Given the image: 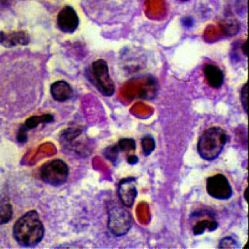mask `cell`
Returning <instances> with one entry per match:
<instances>
[{
	"label": "cell",
	"instance_id": "1",
	"mask_svg": "<svg viewBox=\"0 0 249 249\" xmlns=\"http://www.w3.org/2000/svg\"><path fill=\"white\" fill-rule=\"evenodd\" d=\"M45 233L43 224L36 211H31L21 216L13 228L16 241L25 247H31L42 241Z\"/></svg>",
	"mask_w": 249,
	"mask_h": 249
},
{
	"label": "cell",
	"instance_id": "2",
	"mask_svg": "<svg viewBox=\"0 0 249 249\" xmlns=\"http://www.w3.org/2000/svg\"><path fill=\"white\" fill-rule=\"evenodd\" d=\"M228 140L227 133L220 127L208 128L198 140V154L205 160H214L221 154Z\"/></svg>",
	"mask_w": 249,
	"mask_h": 249
},
{
	"label": "cell",
	"instance_id": "3",
	"mask_svg": "<svg viewBox=\"0 0 249 249\" xmlns=\"http://www.w3.org/2000/svg\"><path fill=\"white\" fill-rule=\"evenodd\" d=\"M97 18L103 22H120L129 17L136 9V0H95Z\"/></svg>",
	"mask_w": 249,
	"mask_h": 249
},
{
	"label": "cell",
	"instance_id": "4",
	"mask_svg": "<svg viewBox=\"0 0 249 249\" xmlns=\"http://www.w3.org/2000/svg\"><path fill=\"white\" fill-rule=\"evenodd\" d=\"M107 227L116 237H123L132 226V216L124 205L117 201H110L107 204Z\"/></svg>",
	"mask_w": 249,
	"mask_h": 249
},
{
	"label": "cell",
	"instance_id": "5",
	"mask_svg": "<svg viewBox=\"0 0 249 249\" xmlns=\"http://www.w3.org/2000/svg\"><path fill=\"white\" fill-rule=\"evenodd\" d=\"M87 77L103 95L111 97L114 94L115 86L109 74L107 62L104 59H97L90 65L87 71Z\"/></svg>",
	"mask_w": 249,
	"mask_h": 249
},
{
	"label": "cell",
	"instance_id": "6",
	"mask_svg": "<svg viewBox=\"0 0 249 249\" xmlns=\"http://www.w3.org/2000/svg\"><path fill=\"white\" fill-rule=\"evenodd\" d=\"M69 175V167L62 160H52L40 168L41 179L53 186L63 185L67 181Z\"/></svg>",
	"mask_w": 249,
	"mask_h": 249
},
{
	"label": "cell",
	"instance_id": "7",
	"mask_svg": "<svg viewBox=\"0 0 249 249\" xmlns=\"http://www.w3.org/2000/svg\"><path fill=\"white\" fill-rule=\"evenodd\" d=\"M206 190L212 197L222 200L230 199L233 194L229 179L226 176L220 174L210 177L207 179Z\"/></svg>",
	"mask_w": 249,
	"mask_h": 249
},
{
	"label": "cell",
	"instance_id": "8",
	"mask_svg": "<svg viewBox=\"0 0 249 249\" xmlns=\"http://www.w3.org/2000/svg\"><path fill=\"white\" fill-rule=\"evenodd\" d=\"M118 195L122 204L131 208L137 196V179L127 178L121 179L118 186Z\"/></svg>",
	"mask_w": 249,
	"mask_h": 249
},
{
	"label": "cell",
	"instance_id": "9",
	"mask_svg": "<svg viewBox=\"0 0 249 249\" xmlns=\"http://www.w3.org/2000/svg\"><path fill=\"white\" fill-rule=\"evenodd\" d=\"M79 22L80 20L77 14L71 7H65L58 14V26L65 33L71 34L74 32L78 28Z\"/></svg>",
	"mask_w": 249,
	"mask_h": 249
},
{
	"label": "cell",
	"instance_id": "10",
	"mask_svg": "<svg viewBox=\"0 0 249 249\" xmlns=\"http://www.w3.org/2000/svg\"><path fill=\"white\" fill-rule=\"evenodd\" d=\"M30 37L25 31H14L11 33H0V44L6 47L18 46V45H26L29 43Z\"/></svg>",
	"mask_w": 249,
	"mask_h": 249
},
{
	"label": "cell",
	"instance_id": "11",
	"mask_svg": "<svg viewBox=\"0 0 249 249\" xmlns=\"http://www.w3.org/2000/svg\"><path fill=\"white\" fill-rule=\"evenodd\" d=\"M203 71L211 87L219 89L223 86L224 83V74L221 69H219L217 66L212 64L206 65Z\"/></svg>",
	"mask_w": 249,
	"mask_h": 249
},
{
	"label": "cell",
	"instance_id": "12",
	"mask_svg": "<svg viewBox=\"0 0 249 249\" xmlns=\"http://www.w3.org/2000/svg\"><path fill=\"white\" fill-rule=\"evenodd\" d=\"M51 93L56 101L65 102L71 97L72 89L66 82H55L51 86Z\"/></svg>",
	"mask_w": 249,
	"mask_h": 249
},
{
	"label": "cell",
	"instance_id": "13",
	"mask_svg": "<svg viewBox=\"0 0 249 249\" xmlns=\"http://www.w3.org/2000/svg\"><path fill=\"white\" fill-rule=\"evenodd\" d=\"M218 227V223L214 220H203L197 222L193 226V233L195 235H201L204 233L206 229H209L210 231H213Z\"/></svg>",
	"mask_w": 249,
	"mask_h": 249
},
{
	"label": "cell",
	"instance_id": "14",
	"mask_svg": "<svg viewBox=\"0 0 249 249\" xmlns=\"http://www.w3.org/2000/svg\"><path fill=\"white\" fill-rule=\"evenodd\" d=\"M13 216V208L6 199H0V226L8 223Z\"/></svg>",
	"mask_w": 249,
	"mask_h": 249
},
{
	"label": "cell",
	"instance_id": "15",
	"mask_svg": "<svg viewBox=\"0 0 249 249\" xmlns=\"http://www.w3.org/2000/svg\"><path fill=\"white\" fill-rule=\"evenodd\" d=\"M53 120V116L50 114H45L42 116H35L30 117L25 122V125L28 129H33L38 126L40 123H50Z\"/></svg>",
	"mask_w": 249,
	"mask_h": 249
},
{
	"label": "cell",
	"instance_id": "16",
	"mask_svg": "<svg viewBox=\"0 0 249 249\" xmlns=\"http://www.w3.org/2000/svg\"><path fill=\"white\" fill-rule=\"evenodd\" d=\"M141 144H142V151L145 156L151 155V153L156 148L155 140L150 135L144 136L141 140Z\"/></svg>",
	"mask_w": 249,
	"mask_h": 249
},
{
	"label": "cell",
	"instance_id": "17",
	"mask_svg": "<svg viewBox=\"0 0 249 249\" xmlns=\"http://www.w3.org/2000/svg\"><path fill=\"white\" fill-rule=\"evenodd\" d=\"M120 151H133L136 149L135 140L131 138H123L117 144Z\"/></svg>",
	"mask_w": 249,
	"mask_h": 249
},
{
	"label": "cell",
	"instance_id": "18",
	"mask_svg": "<svg viewBox=\"0 0 249 249\" xmlns=\"http://www.w3.org/2000/svg\"><path fill=\"white\" fill-rule=\"evenodd\" d=\"M120 150L117 148V145H111V146L107 147L105 149L103 154H104L105 158L112 162L113 164L115 163L116 161L119 158V153Z\"/></svg>",
	"mask_w": 249,
	"mask_h": 249
},
{
	"label": "cell",
	"instance_id": "19",
	"mask_svg": "<svg viewBox=\"0 0 249 249\" xmlns=\"http://www.w3.org/2000/svg\"><path fill=\"white\" fill-rule=\"evenodd\" d=\"M239 247L240 246L237 240L230 236L222 239L218 246L219 249H238Z\"/></svg>",
	"mask_w": 249,
	"mask_h": 249
},
{
	"label": "cell",
	"instance_id": "20",
	"mask_svg": "<svg viewBox=\"0 0 249 249\" xmlns=\"http://www.w3.org/2000/svg\"><path fill=\"white\" fill-rule=\"evenodd\" d=\"M240 100H241L245 112L248 114L249 113V84L248 83H246L242 89Z\"/></svg>",
	"mask_w": 249,
	"mask_h": 249
},
{
	"label": "cell",
	"instance_id": "21",
	"mask_svg": "<svg viewBox=\"0 0 249 249\" xmlns=\"http://www.w3.org/2000/svg\"><path fill=\"white\" fill-rule=\"evenodd\" d=\"M28 128L25 126V125H22V126L20 127L19 131H18V134H17V139H18V142H25L28 140Z\"/></svg>",
	"mask_w": 249,
	"mask_h": 249
},
{
	"label": "cell",
	"instance_id": "22",
	"mask_svg": "<svg viewBox=\"0 0 249 249\" xmlns=\"http://www.w3.org/2000/svg\"><path fill=\"white\" fill-rule=\"evenodd\" d=\"M181 23L184 28H191L193 27L195 21H194L193 18H190V17H185L181 19Z\"/></svg>",
	"mask_w": 249,
	"mask_h": 249
},
{
	"label": "cell",
	"instance_id": "23",
	"mask_svg": "<svg viewBox=\"0 0 249 249\" xmlns=\"http://www.w3.org/2000/svg\"><path fill=\"white\" fill-rule=\"evenodd\" d=\"M139 159L136 155H131L127 158V162L130 165H134L138 162Z\"/></svg>",
	"mask_w": 249,
	"mask_h": 249
},
{
	"label": "cell",
	"instance_id": "24",
	"mask_svg": "<svg viewBox=\"0 0 249 249\" xmlns=\"http://www.w3.org/2000/svg\"><path fill=\"white\" fill-rule=\"evenodd\" d=\"M14 0H0V5H3V6H9L12 3Z\"/></svg>",
	"mask_w": 249,
	"mask_h": 249
},
{
	"label": "cell",
	"instance_id": "25",
	"mask_svg": "<svg viewBox=\"0 0 249 249\" xmlns=\"http://www.w3.org/2000/svg\"><path fill=\"white\" fill-rule=\"evenodd\" d=\"M242 50H243V53L246 55V56H248V42L246 41L242 45L241 47Z\"/></svg>",
	"mask_w": 249,
	"mask_h": 249
},
{
	"label": "cell",
	"instance_id": "26",
	"mask_svg": "<svg viewBox=\"0 0 249 249\" xmlns=\"http://www.w3.org/2000/svg\"><path fill=\"white\" fill-rule=\"evenodd\" d=\"M248 192H249V189L248 188H246V190H245L244 192V198L245 199H246V202H248V201H249V199H248Z\"/></svg>",
	"mask_w": 249,
	"mask_h": 249
},
{
	"label": "cell",
	"instance_id": "27",
	"mask_svg": "<svg viewBox=\"0 0 249 249\" xmlns=\"http://www.w3.org/2000/svg\"><path fill=\"white\" fill-rule=\"evenodd\" d=\"M178 1H179V2H188V1H189V0H178Z\"/></svg>",
	"mask_w": 249,
	"mask_h": 249
}]
</instances>
